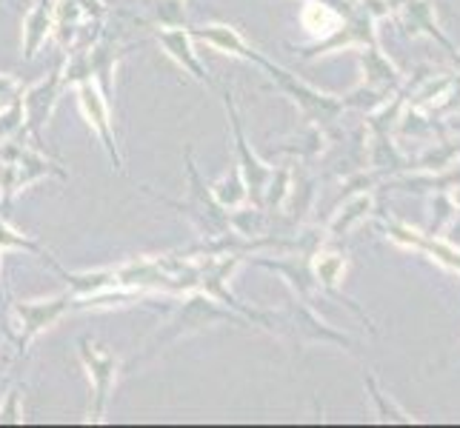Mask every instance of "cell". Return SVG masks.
Listing matches in <instances>:
<instances>
[{
    "label": "cell",
    "mask_w": 460,
    "mask_h": 428,
    "mask_svg": "<svg viewBox=\"0 0 460 428\" xmlns=\"http://www.w3.org/2000/svg\"><path fill=\"white\" fill-rule=\"evenodd\" d=\"M46 6H49V4L43 0L40 9L29 18V43H26V55H35L40 38L46 35V31H49V21H46Z\"/></svg>",
    "instance_id": "7"
},
{
    "label": "cell",
    "mask_w": 460,
    "mask_h": 428,
    "mask_svg": "<svg viewBox=\"0 0 460 428\" xmlns=\"http://www.w3.org/2000/svg\"><path fill=\"white\" fill-rule=\"evenodd\" d=\"M63 303H66V300H55V303H46V306H18L21 317L29 326V335H35L38 328H43L46 323H52L55 317L60 314Z\"/></svg>",
    "instance_id": "5"
},
{
    "label": "cell",
    "mask_w": 460,
    "mask_h": 428,
    "mask_svg": "<svg viewBox=\"0 0 460 428\" xmlns=\"http://www.w3.org/2000/svg\"><path fill=\"white\" fill-rule=\"evenodd\" d=\"M81 103H84L86 115H89V123H94V129H98V132L103 135L109 152L115 154V140H112V132H109V115H106V106H103V100H101V94L94 92L89 83H84V86H81ZM115 161H118V154H115Z\"/></svg>",
    "instance_id": "3"
},
{
    "label": "cell",
    "mask_w": 460,
    "mask_h": 428,
    "mask_svg": "<svg viewBox=\"0 0 460 428\" xmlns=\"http://www.w3.org/2000/svg\"><path fill=\"white\" fill-rule=\"evenodd\" d=\"M55 92H58V74L52 77L49 83L38 86V89L26 98L29 126H31V135H35V140H40V126H43L46 115H49V109H52V103H55Z\"/></svg>",
    "instance_id": "1"
},
{
    "label": "cell",
    "mask_w": 460,
    "mask_h": 428,
    "mask_svg": "<svg viewBox=\"0 0 460 428\" xmlns=\"http://www.w3.org/2000/svg\"><path fill=\"white\" fill-rule=\"evenodd\" d=\"M161 43L169 49V55L172 57H178L183 66L192 72L195 77H200V81H206V72L198 66V60L192 57V49H189V40H186V35L183 31H164L161 35Z\"/></svg>",
    "instance_id": "4"
},
{
    "label": "cell",
    "mask_w": 460,
    "mask_h": 428,
    "mask_svg": "<svg viewBox=\"0 0 460 428\" xmlns=\"http://www.w3.org/2000/svg\"><path fill=\"white\" fill-rule=\"evenodd\" d=\"M84 360H86V366L92 369V377H94V383H98V415H101V408L109 397V386H112V380H115V360L112 357H106V354H98V352H89V343L84 340Z\"/></svg>",
    "instance_id": "2"
},
{
    "label": "cell",
    "mask_w": 460,
    "mask_h": 428,
    "mask_svg": "<svg viewBox=\"0 0 460 428\" xmlns=\"http://www.w3.org/2000/svg\"><path fill=\"white\" fill-rule=\"evenodd\" d=\"M304 23H306L309 31H314V35H317V31H332V29H335L338 18H335V12H329L326 6L309 4L306 12H304Z\"/></svg>",
    "instance_id": "6"
}]
</instances>
